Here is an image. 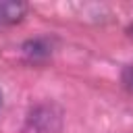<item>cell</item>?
<instances>
[{
    "mask_svg": "<svg viewBox=\"0 0 133 133\" xmlns=\"http://www.w3.org/2000/svg\"><path fill=\"white\" fill-rule=\"evenodd\" d=\"M27 6L23 2H0V27L19 23L25 15Z\"/></svg>",
    "mask_w": 133,
    "mask_h": 133,
    "instance_id": "obj_1",
    "label": "cell"
},
{
    "mask_svg": "<svg viewBox=\"0 0 133 133\" xmlns=\"http://www.w3.org/2000/svg\"><path fill=\"white\" fill-rule=\"evenodd\" d=\"M127 31H129V35H133V25H131V27H129Z\"/></svg>",
    "mask_w": 133,
    "mask_h": 133,
    "instance_id": "obj_2",
    "label": "cell"
},
{
    "mask_svg": "<svg viewBox=\"0 0 133 133\" xmlns=\"http://www.w3.org/2000/svg\"><path fill=\"white\" fill-rule=\"evenodd\" d=\"M0 104H2V98H0Z\"/></svg>",
    "mask_w": 133,
    "mask_h": 133,
    "instance_id": "obj_3",
    "label": "cell"
}]
</instances>
